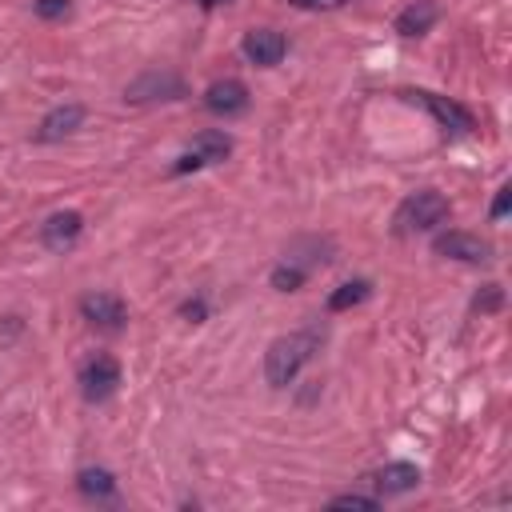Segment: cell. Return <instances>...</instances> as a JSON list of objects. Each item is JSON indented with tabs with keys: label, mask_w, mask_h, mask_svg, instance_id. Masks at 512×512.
<instances>
[{
	"label": "cell",
	"mask_w": 512,
	"mask_h": 512,
	"mask_svg": "<svg viewBox=\"0 0 512 512\" xmlns=\"http://www.w3.org/2000/svg\"><path fill=\"white\" fill-rule=\"evenodd\" d=\"M320 348V328H300L288 336H276L264 352V380L272 388H284L300 376V368L312 360V352Z\"/></svg>",
	"instance_id": "obj_1"
},
{
	"label": "cell",
	"mask_w": 512,
	"mask_h": 512,
	"mask_svg": "<svg viewBox=\"0 0 512 512\" xmlns=\"http://www.w3.org/2000/svg\"><path fill=\"white\" fill-rule=\"evenodd\" d=\"M448 196L444 192H436V188H420V192H412V196H404L400 200V208H396V216H392V232L396 236H416V232H432V228H440L444 220H448Z\"/></svg>",
	"instance_id": "obj_2"
},
{
	"label": "cell",
	"mask_w": 512,
	"mask_h": 512,
	"mask_svg": "<svg viewBox=\"0 0 512 512\" xmlns=\"http://www.w3.org/2000/svg\"><path fill=\"white\" fill-rule=\"evenodd\" d=\"M116 388H120V364L108 352H96L92 360L80 364V392H84L88 404L108 400Z\"/></svg>",
	"instance_id": "obj_3"
},
{
	"label": "cell",
	"mask_w": 512,
	"mask_h": 512,
	"mask_svg": "<svg viewBox=\"0 0 512 512\" xmlns=\"http://www.w3.org/2000/svg\"><path fill=\"white\" fill-rule=\"evenodd\" d=\"M228 152H232V140H228V132H220V128H208V132H200V136L192 140V148H188V152H180V156H176L172 172H196V168L220 164Z\"/></svg>",
	"instance_id": "obj_4"
},
{
	"label": "cell",
	"mask_w": 512,
	"mask_h": 512,
	"mask_svg": "<svg viewBox=\"0 0 512 512\" xmlns=\"http://www.w3.org/2000/svg\"><path fill=\"white\" fill-rule=\"evenodd\" d=\"M248 104H252V96H248V84L244 80H236V76H224V80H212L208 88H204V108L212 112V116H240V112H248Z\"/></svg>",
	"instance_id": "obj_5"
},
{
	"label": "cell",
	"mask_w": 512,
	"mask_h": 512,
	"mask_svg": "<svg viewBox=\"0 0 512 512\" xmlns=\"http://www.w3.org/2000/svg\"><path fill=\"white\" fill-rule=\"evenodd\" d=\"M408 100H416V104H424L432 116H436V124L444 128V132H456V136H464V132H472L476 128V116L464 108V104H456V100H448V96H436V92H408Z\"/></svg>",
	"instance_id": "obj_6"
},
{
	"label": "cell",
	"mask_w": 512,
	"mask_h": 512,
	"mask_svg": "<svg viewBox=\"0 0 512 512\" xmlns=\"http://www.w3.org/2000/svg\"><path fill=\"white\" fill-rule=\"evenodd\" d=\"M240 52H244L248 64H256V68H272V64L284 60L288 40H284V32H276V28H252V32H244Z\"/></svg>",
	"instance_id": "obj_7"
},
{
	"label": "cell",
	"mask_w": 512,
	"mask_h": 512,
	"mask_svg": "<svg viewBox=\"0 0 512 512\" xmlns=\"http://www.w3.org/2000/svg\"><path fill=\"white\" fill-rule=\"evenodd\" d=\"M80 232H84V216L76 208H60L40 224V244L48 252H68V248H76Z\"/></svg>",
	"instance_id": "obj_8"
},
{
	"label": "cell",
	"mask_w": 512,
	"mask_h": 512,
	"mask_svg": "<svg viewBox=\"0 0 512 512\" xmlns=\"http://www.w3.org/2000/svg\"><path fill=\"white\" fill-rule=\"evenodd\" d=\"M432 252L436 256H448V260H460V264H484V260H492V244L488 240H480V236H472V232H444V236H436L432 240Z\"/></svg>",
	"instance_id": "obj_9"
},
{
	"label": "cell",
	"mask_w": 512,
	"mask_h": 512,
	"mask_svg": "<svg viewBox=\"0 0 512 512\" xmlns=\"http://www.w3.org/2000/svg\"><path fill=\"white\" fill-rule=\"evenodd\" d=\"M80 316H84L92 328H100V332H120L124 320H128V308H124V300L112 296V292H88V296L80 300Z\"/></svg>",
	"instance_id": "obj_10"
},
{
	"label": "cell",
	"mask_w": 512,
	"mask_h": 512,
	"mask_svg": "<svg viewBox=\"0 0 512 512\" xmlns=\"http://www.w3.org/2000/svg\"><path fill=\"white\" fill-rule=\"evenodd\" d=\"M184 96V80L176 72H144L140 80H132L124 88V100L144 104V100H180Z\"/></svg>",
	"instance_id": "obj_11"
},
{
	"label": "cell",
	"mask_w": 512,
	"mask_h": 512,
	"mask_svg": "<svg viewBox=\"0 0 512 512\" xmlns=\"http://www.w3.org/2000/svg\"><path fill=\"white\" fill-rule=\"evenodd\" d=\"M80 124H84V108H80V104H60V108L44 112V120H40V128H36V140H40V144H56V140L72 136Z\"/></svg>",
	"instance_id": "obj_12"
},
{
	"label": "cell",
	"mask_w": 512,
	"mask_h": 512,
	"mask_svg": "<svg viewBox=\"0 0 512 512\" xmlns=\"http://www.w3.org/2000/svg\"><path fill=\"white\" fill-rule=\"evenodd\" d=\"M372 480H376V488H380L384 496H400V492H412V488L420 484V468L408 464V460H392V464H384Z\"/></svg>",
	"instance_id": "obj_13"
},
{
	"label": "cell",
	"mask_w": 512,
	"mask_h": 512,
	"mask_svg": "<svg viewBox=\"0 0 512 512\" xmlns=\"http://www.w3.org/2000/svg\"><path fill=\"white\" fill-rule=\"evenodd\" d=\"M440 20V8H436V0H416V4H408L400 16H396V32L400 36H424V32H432V24Z\"/></svg>",
	"instance_id": "obj_14"
},
{
	"label": "cell",
	"mask_w": 512,
	"mask_h": 512,
	"mask_svg": "<svg viewBox=\"0 0 512 512\" xmlns=\"http://www.w3.org/2000/svg\"><path fill=\"white\" fill-rule=\"evenodd\" d=\"M76 488L84 496H92V500H108L116 492V476L108 468H80L76 472Z\"/></svg>",
	"instance_id": "obj_15"
},
{
	"label": "cell",
	"mask_w": 512,
	"mask_h": 512,
	"mask_svg": "<svg viewBox=\"0 0 512 512\" xmlns=\"http://www.w3.org/2000/svg\"><path fill=\"white\" fill-rule=\"evenodd\" d=\"M368 296H372V284H368V280H348V284H340V288L328 296V312L356 308V304H364Z\"/></svg>",
	"instance_id": "obj_16"
},
{
	"label": "cell",
	"mask_w": 512,
	"mask_h": 512,
	"mask_svg": "<svg viewBox=\"0 0 512 512\" xmlns=\"http://www.w3.org/2000/svg\"><path fill=\"white\" fill-rule=\"evenodd\" d=\"M304 276H308V268H304V264L284 260V264H276V268H272V276H268V280H272V288H276V292H296V288L304 284Z\"/></svg>",
	"instance_id": "obj_17"
},
{
	"label": "cell",
	"mask_w": 512,
	"mask_h": 512,
	"mask_svg": "<svg viewBox=\"0 0 512 512\" xmlns=\"http://www.w3.org/2000/svg\"><path fill=\"white\" fill-rule=\"evenodd\" d=\"M380 500L376 496H364V492H340L328 500V508H360V512H372Z\"/></svg>",
	"instance_id": "obj_18"
},
{
	"label": "cell",
	"mask_w": 512,
	"mask_h": 512,
	"mask_svg": "<svg viewBox=\"0 0 512 512\" xmlns=\"http://www.w3.org/2000/svg\"><path fill=\"white\" fill-rule=\"evenodd\" d=\"M500 304H504V288H500V284H484V288L476 292V300H472L476 312H496Z\"/></svg>",
	"instance_id": "obj_19"
},
{
	"label": "cell",
	"mask_w": 512,
	"mask_h": 512,
	"mask_svg": "<svg viewBox=\"0 0 512 512\" xmlns=\"http://www.w3.org/2000/svg\"><path fill=\"white\" fill-rule=\"evenodd\" d=\"M508 204H512V188L504 184V188H496V200H492V212H488V216H492V220H504V216H508Z\"/></svg>",
	"instance_id": "obj_20"
},
{
	"label": "cell",
	"mask_w": 512,
	"mask_h": 512,
	"mask_svg": "<svg viewBox=\"0 0 512 512\" xmlns=\"http://www.w3.org/2000/svg\"><path fill=\"white\" fill-rule=\"evenodd\" d=\"M36 16H44V20L68 16V0H40V4H36Z\"/></svg>",
	"instance_id": "obj_21"
},
{
	"label": "cell",
	"mask_w": 512,
	"mask_h": 512,
	"mask_svg": "<svg viewBox=\"0 0 512 512\" xmlns=\"http://www.w3.org/2000/svg\"><path fill=\"white\" fill-rule=\"evenodd\" d=\"M180 312H184V316H192V320H204V300H188Z\"/></svg>",
	"instance_id": "obj_22"
},
{
	"label": "cell",
	"mask_w": 512,
	"mask_h": 512,
	"mask_svg": "<svg viewBox=\"0 0 512 512\" xmlns=\"http://www.w3.org/2000/svg\"><path fill=\"white\" fill-rule=\"evenodd\" d=\"M292 4H300V8H340L344 0H292Z\"/></svg>",
	"instance_id": "obj_23"
},
{
	"label": "cell",
	"mask_w": 512,
	"mask_h": 512,
	"mask_svg": "<svg viewBox=\"0 0 512 512\" xmlns=\"http://www.w3.org/2000/svg\"><path fill=\"white\" fill-rule=\"evenodd\" d=\"M200 4H204V8H212V4H220V0H200Z\"/></svg>",
	"instance_id": "obj_24"
}]
</instances>
